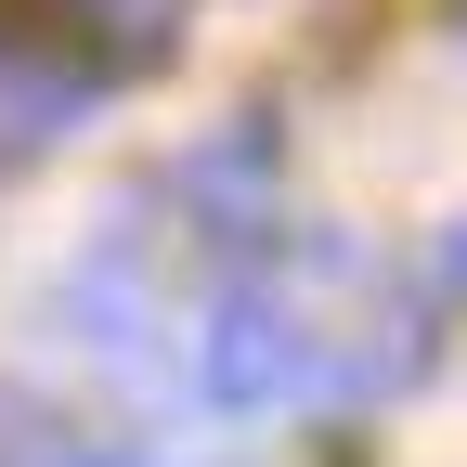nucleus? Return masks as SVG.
I'll list each match as a JSON object with an SVG mask.
<instances>
[{
    "mask_svg": "<svg viewBox=\"0 0 467 467\" xmlns=\"http://www.w3.org/2000/svg\"><path fill=\"white\" fill-rule=\"evenodd\" d=\"M325 325L299 312V285H221L195 325V389L221 416H273V402H312Z\"/></svg>",
    "mask_w": 467,
    "mask_h": 467,
    "instance_id": "obj_1",
    "label": "nucleus"
},
{
    "mask_svg": "<svg viewBox=\"0 0 467 467\" xmlns=\"http://www.w3.org/2000/svg\"><path fill=\"white\" fill-rule=\"evenodd\" d=\"M78 104H91V66H66V39H14L0 26V143L78 130Z\"/></svg>",
    "mask_w": 467,
    "mask_h": 467,
    "instance_id": "obj_2",
    "label": "nucleus"
},
{
    "mask_svg": "<svg viewBox=\"0 0 467 467\" xmlns=\"http://www.w3.org/2000/svg\"><path fill=\"white\" fill-rule=\"evenodd\" d=\"M169 195H195L208 234H260V221H273V130H221V143H195L182 169H169Z\"/></svg>",
    "mask_w": 467,
    "mask_h": 467,
    "instance_id": "obj_3",
    "label": "nucleus"
},
{
    "mask_svg": "<svg viewBox=\"0 0 467 467\" xmlns=\"http://www.w3.org/2000/svg\"><path fill=\"white\" fill-rule=\"evenodd\" d=\"M78 39H91V66H156L169 39H182V0H66Z\"/></svg>",
    "mask_w": 467,
    "mask_h": 467,
    "instance_id": "obj_4",
    "label": "nucleus"
},
{
    "mask_svg": "<svg viewBox=\"0 0 467 467\" xmlns=\"http://www.w3.org/2000/svg\"><path fill=\"white\" fill-rule=\"evenodd\" d=\"M39 467H156V454H104V441H78V454H39Z\"/></svg>",
    "mask_w": 467,
    "mask_h": 467,
    "instance_id": "obj_5",
    "label": "nucleus"
}]
</instances>
